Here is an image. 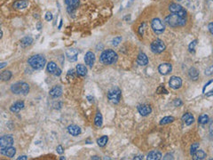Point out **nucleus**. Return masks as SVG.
<instances>
[{
	"instance_id": "obj_1",
	"label": "nucleus",
	"mask_w": 213,
	"mask_h": 160,
	"mask_svg": "<svg viewBox=\"0 0 213 160\" xmlns=\"http://www.w3.org/2000/svg\"><path fill=\"white\" fill-rule=\"evenodd\" d=\"M186 22H187L186 18H182L175 13H171L165 18L166 24H168L170 27H172V28L182 27L186 24Z\"/></svg>"
},
{
	"instance_id": "obj_2",
	"label": "nucleus",
	"mask_w": 213,
	"mask_h": 160,
	"mask_svg": "<svg viewBox=\"0 0 213 160\" xmlns=\"http://www.w3.org/2000/svg\"><path fill=\"white\" fill-rule=\"evenodd\" d=\"M118 59L116 53L113 50H105L100 55V62L106 65H111L115 63Z\"/></svg>"
},
{
	"instance_id": "obj_3",
	"label": "nucleus",
	"mask_w": 213,
	"mask_h": 160,
	"mask_svg": "<svg viewBox=\"0 0 213 160\" xmlns=\"http://www.w3.org/2000/svg\"><path fill=\"white\" fill-rule=\"evenodd\" d=\"M28 62L31 66L32 69H34V70H42L45 67L46 61H45L44 56H42L40 54H37V55H34V56L30 57L28 59Z\"/></svg>"
},
{
	"instance_id": "obj_4",
	"label": "nucleus",
	"mask_w": 213,
	"mask_h": 160,
	"mask_svg": "<svg viewBox=\"0 0 213 160\" xmlns=\"http://www.w3.org/2000/svg\"><path fill=\"white\" fill-rule=\"evenodd\" d=\"M11 90L15 94H27L29 92V86L25 82H18L11 86Z\"/></svg>"
},
{
	"instance_id": "obj_5",
	"label": "nucleus",
	"mask_w": 213,
	"mask_h": 160,
	"mask_svg": "<svg viewBox=\"0 0 213 160\" xmlns=\"http://www.w3.org/2000/svg\"><path fill=\"white\" fill-rule=\"evenodd\" d=\"M151 28H152L153 31L157 35H160V34L163 33V31L165 29L164 24L159 18L153 19V21L151 22Z\"/></svg>"
},
{
	"instance_id": "obj_6",
	"label": "nucleus",
	"mask_w": 213,
	"mask_h": 160,
	"mask_svg": "<svg viewBox=\"0 0 213 160\" xmlns=\"http://www.w3.org/2000/svg\"><path fill=\"white\" fill-rule=\"evenodd\" d=\"M108 99L114 104L119 103L121 100V90L118 87H115L111 89L108 94Z\"/></svg>"
},
{
	"instance_id": "obj_7",
	"label": "nucleus",
	"mask_w": 213,
	"mask_h": 160,
	"mask_svg": "<svg viewBox=\"0 0 213 160\" xmlns=\"http://www.w3.org/2000/svg\"><path fill=\"white\" fill-rule=\"evenodd\" d=\"M150 47L151 51L154 53H163V51L165 50L166 46L163 43V41H162L161 39H156L153 43H151Z\"/></svg>"
},
{
	"instance_id": "obj_8",
	"label": "nucleus",
	"mask_w": 213,
	"mask_h": 160,
	"mask_svg": "<svg viewBox=\"0 0 213 160\" xmlns=\"http://www.w3.org/2000/svg\"><path fill=\"white\" fill-rule=\"evenodd\" d=\"M169 10L171 11V13H175V14L182 17V18H186V16H187V11L180 5H178L175 3L170 5Z\"/></svg>"
},
{
	"instance_id": "obj_9",
	"label": "nucleus",
	"mask_w": 213,
	"mask_h": 160,
	"mask_svg": "<svg viewBox=\"0 0 213 160\" xmlns=\"http://www.w3.org/2000/svg\"><path fill=\"white\" fill-rule=\"evenodd\" d=\"M13 138L11 135H4L0 138V147L1 148H8L13 146Z\"/></svg>"
},
{
	"instance_id": "obj_10",
	"label": "nucleus",
	"mask_w": 213,
	"mask_h": 160,
	"mask_svg": "<svg viewBox=\"0 0 213 160\" xmlns=\"http://www.w3.org/2000/svg\"><path fill=\"white\" fill-rule=\"evenodd\" d=\"M169 85H170V86H171L172 89L177 90V89L180 88L181 86H182V80H181L180 77L173 76V77H171V79H170V81H169Z\"/></svg>"
},
{
	"instance_id": "obj_11",
	"label": "nucleus",
	"mask_w": 213,
	"mask_h": 160,
	"mask_svg": "<svg viewBox=\"0 0 213 160\" xmlns=\"http://www.w3.org/2000/svg\"><path fill=\"white\" fill-rule=\"evenodd\" d=\"M171 70H172V66L171 63H162L159 65L158 67V71L160 72V74L162 75H168L170 72H171Z\"/></svg>"
},
{
	"instance_id": "obj_12",
	"label": "nucleus",
	"mask_w": 213,
	"mask_h": 160,
	"mask_svg": "<svg viewBox=\"0 0 213 160\" xmlns=\"http://www.w3.org/2000/svg\"><path fill=\"white\" fill-rule=\"evenodd\" d=\"M47 71L54 76H60L62 74V70L57 67L55 62H51L47 64Z\"/></svg>"
},
{
	"instance_id": "obj_13",
	"label": "nucleus",
	"mask_w": 213,
	"mask_h": 160,
	"mask_svg": "<svg viewBox=\"0 0 213 160\" xmlns=\"http://www.w3.org/2000/svg\"><path fill=\"white\" fill-rule=\"evenodd\" d=\"M66 54H67V57L69 62H75L77 59V56H78V51L74 49V48H69V49L67 50Z\"/></svg>"
},
{
	"instance_id": "obj_14",
	"label": "nucleus",
	"mask_w": 213,
	"mask_h": 160,
	"mask_svg": "<svg viewBox=\"0 0 213 160\" xmlns=\"http://www.w3.org/2000/svg\"><path fill=\"white\" fill-rule=\"evenodd\" d=\"M138 113L143 116V117H146L148 115H149L151 112H152V109L149 105H147V104H142V105H139L138 107Z\"/></svg>"
},
{
	"instance_id": "obj_15",
	"label": "nucleus",
	"mask_w": 213,
	"mask_h": 160,
	"mask_svg": "<svg viewBox=\"0 0 213 160\" xmlns=\"http://www.w3.org/2000/svg\"><path fill=\"white\" fill-rule=\"evenodd\" d=\"M66 4L68 5V11L72 12L79 6V0H66Z\"/></svg>"
},
{
	"instance_id": "obj_16",
	"label": "nucleus",
	"mask_w": 213,
	"mask_h": 160,
	"mask_svg": "<svg viewBox=\"0 0 213 160\" xmlns=\"http://www.w3.org/2000/svg\"><path fill=\"white\" fill-rule=\"evenodd\" d=\"M85 64L88 65L89 67H92L93 64H94V62H95V55H94V53H92V52L86 53V54L85 56Z\"/></svg>"
},
{
	"instance_id": "obj_17",
	"label": "nucleus",
	"mask_w": 213,
	"mask_h": 160,
	"mask_svg": "<svg viewBox=\"0 0 213 160\" xmlns=\"http://www.w3.org/2000/svg\"><path fill=\"white\" fill-rule=\"evenodd\" d=\"M15 153H16V149H15V148H13V146L8 147V148H4L1 149V154H3L5 157H8V158L14 157Z\"/></svg>"
},
{
	"instance_id": "obj_18",
	"label": "nucleus",
	"mask_w": 213,
	"mask_h": 160,
	"mask_svg": "<svg viewBox=\"0 0 213 160\" xmlns=\"http://www.w3.org/2000/svg\"><path fill=\"white\" fill-rule=\"evenodd\" d=\"M68 132L73 136H78L81 134V128L78 125L75 124H71L68 127Z\"/></svg>"
},
{
	"instance_id": "obj_19",
	"label": "nucleus",
	"mask_w": 213,
	"mask_h": 160,
	"mask_svg": "<svg viewBox=\"0 0 213 160\" xmlns=\"http://www.w3.org/2000/svg\"><path fill=\"white\" fill-rule=\"evenodd\" d=\"M28 5V0H18L13 4V7L18 10L24 9Z\"/></svg>"
},
{
	"instance_id": "obj_20",
	"label": "nucleus",
	"mask_w": 213,
	"mask_h": 160,
	"mask_svg": "<svg viewBox=\"0 0 213 160\" xmlns=\"http://www.w3.org/2000/svg\"><path fill=\"white\" fill-rule=\"evenodd\" d=\"M137 62L140 66H146L148 63V58L145 53H141L138 54V58H137Z\"/></svg>"
},
{
	"instance_id": "obj_21",
	"label": "nucleus",
	"mask_w": 213,
	"mask_h": 160,
	"mask_svg": "<svg viewBox=\"0 0 213 160\" xmlns=\"http://www.w3.org/2000/svg\"><path fill=\"white\" fill-rule=\"evenodd\" d=\"M24 108V102L23 101H17L15 102L14 104H13L10 108V110L12 112H14V113H18L20 111H22V109Z\"/></svg>"
},
{
	"instance_id": "obj_22",
	"label": "nucleus",
	"mask_w": 213,
	"mask_h": 160,
	"mask_svg": "<svg viewBox=\"0 0 213 160\" xmlns=\"http://www.w3.org/2000/svg\"><path fill=\"white\" fill-rule=\"evenodd\" d=\"M162 154L161 152L157 151V150H153V151H150L148 155V160H159L162 158Z\"/></svg>"
},
{
	"instance_id": "obj_23",
	"label": "nucleus",
	"mask_w": 213,
	"mask_h": 160,
	"mask_svg": "<svg viewBox=\"0 0 213 160\" xmlns=\"http://www.w3.org/2000/svg\"><path fill=\"white\" fill-rule=\"evenodd\" d=\"M62 94V89L60 86H55L50 91V95L53 98H58Z\"/></svg>"
},
{
	"instance_id": "obj_24",
	"label": "nucleus",
	"mask_w": 213,
	"mask_h": 160,
	"mask_svg": "<svg viewBox=\"0 0 213 160\" xmlns=\"http://www.w3.org/2000/svg\"><path fill=\"white\" fill-rule=\"evenodd\" d=\"M182 120L184 121V123L186 124L190 125V124H192L194 123L195 117L192 116V114H190V113H186V114H184V115L182 116Z\"/></svg>"
},
{
	"instance_id": "obj_25",
	"label": "nucleus",
	"mask_w": 213,
	"mask_h": 160,
	"mask_svg": "<svg viewBox=\"0 0 213 160\" xmlns=\"http://www.w3.org/2000/svg\"><path fill=\"white\" fill-rule=\"evenodd\" d=\"M76 73L77 75L81 76V77H85L87 74V69L85 65L83 64H78L76 66Z\"/></svg>"
},
{
	"instance_id": "obj_26",
	"label": "nucleus",
	"mask_w": 213,
	"mask_h": 160,
	"mask_svg": "<svg viewBox=\"0 0 213 160\" xmlns=\"http://www.w3.org/2000/svg\"><path fill=\"white\" fill-rule=\"evenodd\" d=\"M32 43H33V38L31 37H28V36L23 37V38L21 40V46H22V47H23V48H25L27 46H30Z\"/></svg>"
},
{
	"instance_id": "obj_27",
	"label": "nucleus",
	"mask_w": 213,
	"mask_h": 160,
	"mask_svg": "<svg viewBox=\"0 0 213 160\" xmlns=\"http://www.w3.org/2000/svg\"><path fill=\"white\" fill-rule=\"evenodd\" d=\"M206 157H207L206 153L203 150H199V149H197V151L193 155V158L195 160L204 159Z\"/></svg>"
},
{
	"instance_id": "obj_28",
	"label": "nucleus",
	"mask_w": 213,
	"mask_h": 160,
	"mask_svg": "<svg viewBox=\"0 0 213 160\" xmlns=\"http://www.w3.org/2000/svg\"><path fill=\"white\" fill-rule=\"evenodd\" d=\"M12 77V72L9 70H5L0 73V80L2 81H8Z\"/></svg>"
},
{
	"instance_id": "obj_29",
	"label": "nucleus",
	"mask_w": 213,
	"mask_h": 160,
	"mask_svg": "<svg viewBox=\"0 0 213 160\" xmlns=\"http://www.w3.org/2000/svg\"><path fill=\"white\" fill-rule=\"evenodd\" d=\"M188 75L193 80H196L199 77V71L195 68H191L188 71Z\"/></svg>"
},
{
	"instance_id": "obj_30",
	"label": "nucleus",
	"mask_w": 213,
	"mask_h": 160,
	"mask_svg": "<svg viewBox=\"0 0 213 160\" xmlns=\"http://www.w3.org/2000/svg\"><path fill=\"white\" fill-rule=\"evenodd\" d=\"M108 141V136H101L100 138H99V139L97 140V143H98V145H99L100 147H104V146L107 144Z\"/></svg>"
},
{
	"instance_id": "obj_31",
	"label": "nucleus",
	"mask_w": 213,
	"mask_h": 160,
	"mask_svg": "<svg viewBox=\"0 0 213 160\" xmlns=\"http://www.w3.org/2000/svg\"><path fill=\"white\" fill-rule=\"evenodd\" d=\"M102 121H103V119H102V115L100 114V112H98V113L96 114L95 118H94V124H95L96 126L100 127V126L102 125Z\"/></svg>"
},
{
	"instance_id": "obj_32",
	"label": "nucleus",
	"mask_w": 213,
	"mask_h": 160,
	"mask_svg": "<svg viewBox=\"0 0 213 160\" xmlns=\"http://www.w3.org/2000/svg\"><path fill=\"white\" fill-rule=\"evenodd\" d=\"M210 121V118L209 117L206 115V114H203V115H201L198 118V123L201 124H207Z\"/></svg>"
},
{
	"instance_id": "obj_33",
	"label": "nucleus",
	"mask_w": 213,
	"mask_h": 160,
	"mask_svg": "<svg viewBox=\"0 0 213 160\" xmlns=\"http://www.w3.org/2000/svg\"><path fill=\"white\" fill-rule=\"evenodd\" d=\"M174 121V117H163V119L160 121V124H170L171 123V122H173Z\"/></svg>"
},
{
	"instance_id": "obj_34",
	"label": "nucleus",
	"mask_w": 213,
	"mask_h": 160,
	"mask_svg": "<svg viewBox=\"0 0 213 160\" xmlns=\"http://www.w3.org/2000/svg\"><path fill=\"white\" fill-rule=\"evenodd\" d=\"M199 143L198 142H195L194 144H192V146H191V148H190V154L193 156L196 151H197V149H199Z\"/></svg>"
},
{
	"instance_id": "obj_35",
	"label": "nucleus",
	"mask_w": 213,
	"mask_h": 160,
	"mask_svg": "<svg viewBox=\"0 0 213 160\" xmlns=\"http://www.w3.org/2000/svg\"><path fill=\"white\" fill-rule=\"evenodd\" d=\"M196 45H197V40H196V39H195V40H194V41H192V42L189 44V46H188L189 51H190V52H194L195 49Z\"/></svg>"
},
{
	"instance_id": "obj_36",
	"label": "nucleus",
	"mask_w": 213,
	"mask_h": 160,
	"mask_svg": "<svg viewBox=\"0 0 213 160\" xmlns=\"http://www.w3.org/2000/svg\"><path fill=\"white\" fill-rule=\"evenodd\" d=\"M121 41H122V37H114V39L112 40V45L114 46H117L121 43Z\"/></svg>"
},
{
	"instance_id": "obj_37",
	"label": "nucleus",
	"mask_w": 213,
	"mask_h": 160,
	"mask_svg": "<svg viewBox=\"0 0 213 160\" xmlns=\"http://www.w3.org/2000/svg\"><path fill=\"white\" fill-rule=\"evenodd\" d=\"M156 93H157V94H168V91L164 88V86H161L157 88Z\"/></svg>"
},
{
	"instance_id": "obj_38",
	"label": "nucleus",
	"mask_w": 213,
	"mask_h": 160,
	"mask_svg": "<svg viewBox=\"0 0 213 160\" xmlns=\"http://www.w3.org/2000/svg\"><path fill=\"white\" fill-rule=\"evenodd\" d=\"M45 20H46V21H48V22H50V21L52 20V12H46V14H45Z\"/></svg>"
},
{
	"instance_id": "obj_39",
	"label": "nucleus",
	"mask_w": 213,
	"mask_h": 160,
	"mask_svg": "<svg viewBox=\"0 0 213 160\" xmlns=\"http://www.w3.org/2000/svg\"><path fill=\"white\" fill-rule=\"evenodd\" d=\"M56 150H57V152L59 153V154H63V152H64V149H63L62 146V145H59L58 147H57V148H56Z\"/></svg>"
},
{
	"instance_id": "obj_40",
	"label": "nucleus",
	"mask_w": 213,
	"mask_h": 160,
	"mask_svg": "<svg viewBox=\"0 0 213 160\" xmlns=\"http://www.w3.org/2000/svg\"><path fill=\"white\" fill-rule=\"evenodd\" d=\"M145 23H143V24L141 25L140 27H139V29H138V33L140 34V35H143V33H144V28H145Z\"/></svg>"
},
{
	"instance_id": "obj_41",
	"label": "nucleus",
	"mask_w": 213,
	"mask_h": 160,
	"mask_svg": "<svg viewBox=\"0 0 213 160\" xmlns=\"http://www.w3.org/2000/svg\"><path fill=\"white\" fill-rule=\"evenodd\" d=\"M174 105H175L176 107L181 106V105H182V101H181L179 99H177V100H174Z\"/></svg>"
},
{
	"instance_id": "obj_42",
	"label": "nucleus",
	"mask_w": 213,
	"mask_h": 160,
	"mask_svg": "<svg viewBox=\"0 0 213 160\" xmlns=\"http://www.w3.org/2000/svg\"><path fill=\"white\" fill-rule=\"evenodd\" d=\"M212 70H213L212 67H210L208 70H205V75H208V76H209V75L212 74Z\"/></svg>"
},
{
	"instance_id": "obj_43",
	"label": "nucleus",
	"mask_w": 213,
	"mask_h": 160,
	"mask_svg": "<svg viewBox=\"0 0 213 160\" xmlns=\"http://www.w3.org/2000/svg\"><path fill=\"white\" fill-rule=\"evenodd\" d=\"M163 159H173V156L171 154H167L165 157H163Z\"/></svg>"
},
{
	"instance_id": "obj_44",
	"label": "nucleus",
	"mask_w": 213,
	"mask_h": 160,
	"mask_svg": "<svg viewBox=\"0 0 213 160\" xmlns=\"http://www.w3.org/2000/svg\"><path fill=\"white\" fill-rule=\"evenodd\" d=\"M209 30H210L211 34H213V23L212 22H211V23L209 24Z\"/></svg>"
},
{
	"instance_id": "obj_45",
	"label": "nucleus",
	"mask_w": 213,
	"mask_h": 160,
	"mask_svg": "<svg viewBox=\"0 0 213 160\" xmlns=\"http://www.w3.org/2000/svg\"><path fill=\"white\" fill-rule=\"evenodd\" d=\"M6 62H2V63H0V70L1 69H3V68H5V66H6Z\"/></svg>"
},
{
	"instance_id": "obj_46",
	"label": "nucleus",
	"mask_w": 213,
	"mask_h": 160,
	"mask_svg": "<svg viewBox=\"0 0 213 160\" xmlns=\"http://www.w3.org/2000/svg\"><path fill=\"white\" fill-rule=\"evenodd\" d=\"M213 94V92H212V90H211L208 94H206V96H208V97H211V95Z\"/></svg>"
},
{
	"instance_id": "obj_47",
	"label": "nucleus",
	"mask_w": 213,
	"mask_h": 160,
	"mask_svg": "<svg viewBox=\"0 0 213 160\" xmlns=\"http://www.w3.org/2000/svg\"><path fill=\"white\" fill-rule=\"evenodd\" d=\"M133 159H143V156H136Z\"/></svg>"
},
{
	"instance_id": "obj_48",
	"label": "nucleus",
	"mask_w": 213,
	"mask_h": 160,
	"mask_svg": "<svg viewBox=\"0 0 213 160\" xmlns=\"http://www.w3.org/2000/svg\"><path fill=\"white\" fill-rule=\"evenodd\" d=\"M210 133H211V135H212V123L211 122L210 124Z\"/></svg>"
},
{
	"instance_id": "obj_49",
	"label": "nucleus",
	"mask_w": 213,
	"mask_h": 160,
	"mask_svg": "<svg viewBox=\"0 0 213 160\" xmlns=\"http://www.w3.org/2000/svg\"><path fill=\"white\" fill-rule=\"evenodd\" d=\"M21 159H28V158H27L26 156H22V157H19V158H18V160H21Z\"/></svg>"
},
{
	"instance_id": "obj_50",
	"label": "nucleus",
	"mask_w": 213,
	"mask_h": 160,
	"mask_svg": "<svg viewBox=\"0 0 213 160\" xmlns=\"http://www.w3.org/2000/svg\"><path fill=\"white\" fill-rule=\"evenodd\" d=\"M92 159H100V158H98V157H96V156H95V157H92Z\"/></svg>"
},
{
	"instance_id": "obj_51",
	"label": "nucleus",
	"mask_w": 213,
	"mask_h": 160,
	"mask_svg": "<svg viewBox=\"0 0 213 160\" xmlns=\"http://www.w3.org/2000/svg\"><path fill=\"white\" fill-rule=\"evenodd\" d=\"M38 29H41V24H40V23H38Z\"/></svg>"
},
{
	"instance_id": "obj_52",
	"label": "nucleus",
	"mask_w": 213,
	"mask_h": 160,
	"mask_svg": "<svg viewBox=\"0 0 213 160\" xmlns=\"http://www.w3.org/2000/svg\"><path fill=\"white\" fill-rule=\"evenodd\" d=\"M179 1H181V0H179Z\"/></svg>"
},
{
	"instance_id": "obj_53",
	"label": "nucleus",
	"mask_w": 213,
	"mask_h": 160,
	"mask_svg": "<svg viewBox=\"0 0 213 160\" xmlns=\"http://www.w3.org/2000/svg\"><path fill=\"white\" fill-rule=\"evenodd\" d=\"M131 1H132V0H131Z\"/></svg>"
}]
</instances>
